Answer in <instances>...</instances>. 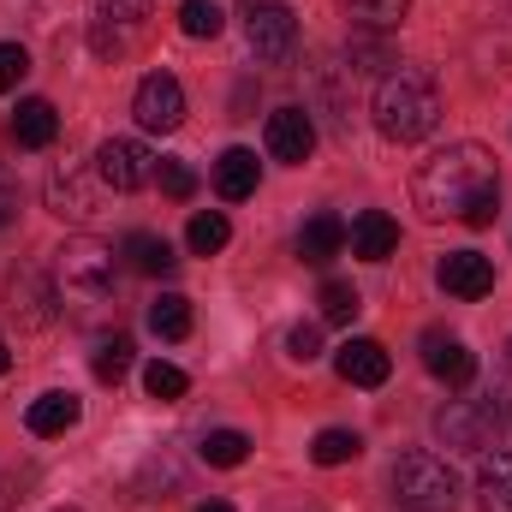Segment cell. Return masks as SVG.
<instances>
[{"mask_svg": "<svg viewBox=\"0 0 512 512\" xmlns=\"http://www.w3.org/2000/svg\"><path fill=\"white\" fill-rule=\"evenodd\" d=\"M411 203L429 221L489 227L501 215V167L483 143H447L411 173Z\"/></svg>", "mask_w": 512, "mask_h": 512, "instance_id": "obj_1", "label": "cell"}, {"mask_svg": "<svg viewBox=\"0 0 512 512\" xmlns=\"http://www.w3.org/2000/svg\"><path fill=\"white\" fill-rule=\"evenodd\" d=\"M376 131L387 143H423L429 131L441 126V90L423 66H393L382 84H376Z\"/></svg>", "mask_w": 512, "mask_h": 512, "instance_id": "obj_2", "label": "cell"}, {"mask_svg": "<svg viewBox=\"0 0 512 512\" xmlns=\"http://www.w3.org/2000/svg\"><path fill=\"white\" fill-rule=\"evenodd\" d=\"M120 280V251L102 239H66L54 251V286L60 304H108Z\"/></svg>", "mask_w": 512, "mask_h": 512, "instance_id": "obj_3", "label": "cell"}, {"mask_svg": "<svg viewBox=\"0 0 512 512\" xmlns=\"http://www.w3.org/2000/svg\"><path fill=\"white\" fill-rule=\"evenodd\" d=\"M393 501L405 512H459V477L435 453L393 459Z\"/></svg>", "mask_w": 512, "mask_h": 512, "instance_id": "obj_4", "label": "cell"}, {"mask_svg": "<svg viewBox=\"0 0 512 512\" xmlns=\"http://www.w3.org/2000/svg\"><path fill=\"white\" fill-rule=\"evenodd\" d=\"M149 30V0H96L90 6V54L96 60H126Z\"/></svg>", "mask_w": 512, "mask_h": 512, "instance_id": "obj_5", "label": "cell"}, {"mask_svg": "<svg viewBox=\"0 0 512 512\" xmlns=\"http://www.w3.org/2000/svg\"><path fill=\"white\" fill-rule=\"evenodd\" d=\"M435 435L453 453H489L501 435V411L495 399H447V411L435 417Z\"/></svg>", "mask_w": 512, "mask_h": 512, "instance_id": "obj_6", "label": "cell"}, {"mask_svg": "<svg viewBox=\"0 0 512 512\" xmlns=\"http://www.w3.org/2000/svg\"><path fill=\"white\" fill-rule=\"evenodd\" d=\"M245 42H251L256 60L286 66L298 54V18H292V6H280V0H245Z\"/></svg>", "mask_w": 512, "mask_h": 512, "instance_id": "obj_7", "label": "cell"}, {"mask_svg": "<svg viewBox=\"0 0 512 512\" xmlns=\"http://www.w3.org/2000/svg\"><path fill=\"white\" fill-rule=\"evenodd\" d=\"M131 114H137V126L155 131V137L179 131L185 126V90H179V78L173 72H149L137 84V96H131Z\"/></svg>", "mask_w": 512, "mask_h": 512, "instance_id": "obj_8", "label": "cell"}, {"mask_svg": "<svg viewBox=\"0 0 512 512\" xmlns=\"http://www.w3.org/2000/svg\"><path fill=\"white\" fill-rule=\"evenodd\" d=\"M96 179L108 191H143V185H155V155L131 137H108L96 149Z\"/></svg>", "mask_w": 512, "mask_h": 512, "instance_id": "obj_9", "label": "cell"}, {"mask_svg": "<svg viewBox=\"0 0 512 512\" xmlns=\"http://www.w3.org/2000/svg\"><path fill=\"white\" fill-rule=\"evenodd\" d=\"M6 292H12V316H18L24 328H48V322H54V304H60L54 274H42V268H18V274L6 280Z\"/></svg>", "mask_w": 512, "mask_h": 512, "instance_id": "obj_10", "label": "cell"}, {"mask_svg": "<svg viewBox=\"0 0 512 512\" xmlns=\"http://www.w3.org/2000/svg\"><path fill=\"white\" fill-rule=\"evenodd\" d=\"M262 137H268V155H274V161L304 167V161H310V149H316V120H310L304 108H274Z\"/></svg>", "mask_w": 512, "mask_h": 512, "instance_id": "obj_11", "label": "cell"}, {"mask_svg": "<svg viewBox=\"0 0 512 512\" xmlns=\"http://www.w3.org/2000/svg\"><path fill=\"white\" fill-rule=\"evenodd\" d=\"M435 280H441V292H453V298H489V292H495V262L483 251H447L441 268H435Z\"/></svg>", "mask_w": 512, "mask_h": 512, "instance_id": "obj_12", "label": "cell"}, {"mask_svg": "<svg viewBox=\"0 0 512 512\" xmlns=\"http://www.w3.org/2000/svg\"><path fill=\"white\" fill-rule=\"evenodd\" d=\"M423 370L435 376V382L447 387H471V376H477V352L465 346V340H453V334H423Z\"/></svg>", "mask_w": 512, "mask_h": 512, "instance_id": "obj_13", "label": "cell"}, {"mask_svg": "<svg viewBox=\"0 0 512 512\" xmlns=\"http://www.w3.org/2000/svg\"><path fill=\"white\" fill-rule=\"evenodd\" d=\"M334 370H340V382H352V387H382L387 376H393V358H387L382 340L358 334V340H346V346L334 352Z\"/></svg>", "mask_w": 512, "mask_h": 512, "instance_id": "obj_14", "label": "cell"}, {"mask_svg": "<svg viewBox=\"0 0 512 512\" xmlns=\"http://www.w3.org/2000/svg\"><path fill=\"white\" fill-rule=\"evenodd\" d=\"M346 239H352V227H346L340 215H328V209H322V215H310V221L298 227V256H304L310 268H328L334 256L346 251Z\"/></svg>", "mask_w": 512, "mask_h": 512, "instance_id": "obj_15", "label": "cell"}, {"mask_svg": "<svg viewBox=\"0 0 512 512\" xmlns=\"http://www.w3.org/2000/svg\"><path fill=\"white\" fill-rule=\"evenodd\" d=\"M256 179H262V161H256L251 149H221V161H215V191L227 197V203H245L256 197Z\"/></svg>", "mask_w": 512, "mask_h": 512, "instance_id": "obj_16", "label": "cell"}, {"mask_svg": "<svg viewBox=\"0 0 512 512\" xmlns=\"http://www.w3.org/2000/svg\"><path fill=\"white\" fill-rule=\"evenodd\" d=\"M352 256H364V262H387L393 256V245H399V221L393 215H382V209H364L358 221H352Z\"/></svg>", "mask_w": 512, "mask_h": 512, "instance_id": "obj_17", "label": "cell"}, {"mask_svg": "<svg viewBox=\"0 0 512 512\" xmlns=\"http://www.w3.org/2000/svg\"><path fill=\"white\" fill-rule=\"evenodd\" d=\"M54 137H60V114H54V102H42V96L18 102V114H12V143H18V149H48Z\"/></svg>", "mask_w": 512, "mask_h": 512, "instance_id": "obj_18", "label": "cell"}, {"mask_svg": "<svg viewBox=\"0 0 512 512\" xmlns=\"http://www.w3.org/2000/svg\"><path fill=\"white\" fill-rule=\"evenodd\" d=\"M78 417H84L78 393H42V399H30V411H24L30 435H66V429H72Z\"/></svg>", "mask_w": 512, "mask_h": 512, "instance_id": "obj_19", "label": "cell"}, {"mask_svg": "<svg viewBox=\"0 0 512 512\" xmlns=\"http://www.w3.org/2000/svg\"><path fill=\"white\" fill-rule=\"evenodd\" d=\"M120 256H126V262L137 268V274H149V280H167V274L179 268L173 245H167V239H155V233H126Z\"/></svg>", "mask_w": 512, "mask_h": 512, "instance_id": "obj_20", "label": "cell"}, {"mask_svg": "<svg viewBox=\"0 0 512 512\" xmlns=\"http://www.w3.org/2000/svg\"><path fill=\"white\" fill-rule=\"evenodd\" d=\"M477 501H483V512H512V453H483Z\"/></svg>", "mask_w": 512, "mask_h": 512, "instance_id": "obj_21", "label": "cell"}, {"mask_svg": "<svg viewBox=\"0 0 512 512\" xmlns=\"http://www.w3.org/2000/svg\"><path fill=\"white\" fill-rule=\"evenodd\" d=\"M197 453H203V465H215V471H239V465L251 459V435H245V429H209Z\"/></svg>", "mask_w": 512, "mask_h": 512, "instance_id": "obj_22", "label": "cell"}, {"mask_svg": "<svg viewBox=\"0 0 512 512\" xmlns=\"http://www.w3.org/2000/svg\"><path fill=\"white\" fill-rule=\"evenodd\" d=\"M48 209H54L60 221H84V215H90L96 203H90L84 179H78V173L66 167V173H54V179H48Z\"/></svg>", "mask_w": 512, "mask_h": 512, "instance_id": "obj_23", "label": "cell"}, {"mask_svg": "<svg viewBox=\"0 0 512 512\" xmlns=\"http://www.w3.org/2000/svg\"><path fill=\"white\" fill-rule=\"evenodd\" d=\"M149 328H155L161 340H185V334H191V298H185V292H161V298L149 304Z\"/></svg>", "mask_w": 512, "mask_h": 512, "instance_id": "obj_24", "label": "cell"}, {"mask_svg": "<svg viewBox=\"0 0 512 512\" xmlns=\"http://www.w3.org/2000/svg\"><path fill=\"white\" fill-rule=\"evenodd\" d=\"M364 453V435L358 429H322L316 441H310V459L322 465V471H334V465H352Z\"/></svg>", "mask_w": 512, "mask_h": 512, "instance_id": "obj_25", "label": "cell"}, {"mask_svg": "<svg viewBox=\"0 0 512 512\" xmlns=\"http://www.w3.org/2000/svg\"><path fill=\"white\" fill-rule=\"evenodd\" d=\"M227 239H233V221H227L221 209H203V215H191V227H185V245L197 256L227 251Z\"/></svg>", "mask_w": 512, "mask_h": 512, "instance_id": "obj_26", "label": "cell"}, {"mask_svg": "<svg viewBox=\"0 0 512 512\" xmlns=\"http://www.w3.org/2000/svg\"><path fill=\"white\" fill-rule=\"evenodd\" d=\"M316 304H322V322H334V328H346V322L364 310V298H358V286H352V280H322Z\"/></svg>", "mask_w": 512, "mask_h": 512, "instance_id": "obj_27", "label": "cell"}, {"mask_svg": "<svg viewBox=\"0 0 512 512\" xmlns=\"http://www.w3.org/2000/svg\"><path fill=\"white\" fill-rule=\"evenodd\" d=\"M221 24H227V12H221L215 0H179V30H185L191 42H215Z\"/></svg>", "mask_w": 512, "mask_h": 512, "instance_id": "obj_28", "label": "cell"}, {"mask_svg": "<svg viewBox=\"0 0 512 512\" xmlns=\"http://www.w3.org/2000/svg\"><path fill=\"white\" fill-rule=\"evenodd\" d=\"M131 352H137V346H131L126 334H114V340H102V346H96V358H90V370H96V382H102V387L126 382V376H131Z\"/></svg>", "mask_w": 512, "mask_h": 512, "instance_id": "obj_29", "label": "cell"}, {"mask_svg": "<svg viewBox=\"0 0 512 512\" xmlns=\"http://www.w3.org/2000/svg\"><path fill=\"white\" fill-rule=\"evenodd\" d=\"M340 6H346V18L364 24V30H393V24L411 12V0H340Z\"/></svg>", "mask_w": 512, "mask_h": 512, "instance_id": "obj_30", "label": "cell"}, {"mask_svg": "<svg viewBox=\"0 0 512 512\" xmlns=\"http://www.w3.org/2000/svg\"><path fill=\"white\" fill-rule=\"evenodd\" d=\"M185 370H179V364H161V358H155V364H143V393H149V399H161V405H173V399H185Z\"/></svg>", "mask_w": 512, "mask_h": 512, "instance_id": "obj_31", "label": "cell"}, {"mask_svg": "<svg viewBox=\"0 0 512 512\" xmlns=\"http://www.w3.org/2000/svg\"><path fill=\"white\" fill-rule=\"evenodd\" d=\"M155 185H161L173 203H191V197H197V173H191L185 161H155Z\"/></svg>", "mask_w": 512, "mask_h": 512, "instance_id": "obj_32", "label": "cell"}, {"mask_svg": "<svg viewBox=\"0 0 512 512\" xmlns=\"http://www.w3.org/2000/svg\"><path fill=\"white\" fill-rule=\"evenodd\" d=\"M24 72H30V54H24L18 42H0V96H6V90H18V84H24Z\"/></svg>", "mask_w": 512, "mask_h": 512, "instance_id": "obj_33", "label": "cell"}, {"mask_svg": "<svg viewBox=\"0 0 512 512\" xmlns=\"http://www.w3.org/2000/svg\"><path fill=\"white\" fill-rule=\"evenodd\" d=\"M286 352H292L298 364H316V358H322V328H310V322H298V328L286 334Z\"/></svg>", "mask_w": 512, "mask_h": 512, "instance_id": "obj_34", "label": "cell"}, {"mask_svg": "<svg viewBox=\"0 0 512 512\" xmlns=\"http://www.w3.org/2000/svg\"><path fill=\"white\" fill-rule=\"evenodd\" d=\"M12 215H18V203H12V191H0V227H6Z\"/></svg>", "mask_w": 512, "mask_h": 512, "instance_id": "obj_35", "label": "cell"}, {"mask_svg": "<svg viewBox=\"0 0 512 512\" xmlns=\"http://www.w3.org/2000/svg\"><path fill=\"white\" fill-rule=\"evenodd\" d=\"M197 512H239V507H233V501H203Z\"/></svg>", "mask_w": 512, "mask_h": 512, "instance_id": "obj_36", "label": "cell"}, {"mask_svg": "<svg viewBox=\"0 0 512 512\" xmlns=\"http://www.w3.org/2000/svg\"><path fill=\"white\" fill-rule=\"evenodd\" d=\"M6 370H12V352H6V340H0V376H6Z\"/></svg>", "mask_w": 512, "mask_h": 512, "instance_id": "obj_37", "label": "cell"}, {"mask_svg": "<svg viewBox=\"0 0 512 512\" xmlns=\"http://www.w3.org/2000/svg\"><path fill=\"white\" fill-rule=\"evenodd\" d=\"M507 358H512V340H507Z\"/></svg>", "mask_w": 512, "mask_h": 512, "instance_id": "obj_38", "label": "cell"}]
</instances>
